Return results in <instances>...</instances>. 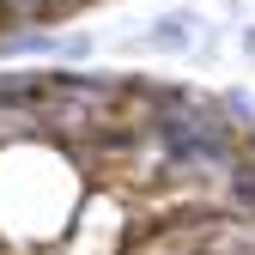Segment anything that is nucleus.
Wrapping results in <instances>:
<instances>
[{"label":"nucleus","mask_w":255,"mask_h":255,"mask_svg":"<svg viewBox=\"0 0 255 255\" xmlns=\"http://www.w3.org/2000/svg\"><path fill=\"white\" fill-rule=\"evenodd\" d=\"M85 170L43 134L0 146V249L6 255H49L73 231L85 201Z\"/></svg>","instance_id":"f257e3e1"},{"label":"nucleus","mask_w":255,"mask_h":255,"mask_svg":"<svg viewBox=\"0 0 255 255\" xmlns=\"http://www.w3.org/2000/svg\"><path fill=\"white\" fill-rule=\"evenodd\" d=\"M195 37H201V12L195 6H170L146 30L122 37V49H134V55H195Z\"/></svg>","instance_id":"f03ea898"},{"label":"nucleus","mask_w":255,"mask_h":255,"mask_svg":"<svg viewBox=\"0 0 255 255\" xmlns=\"http://www.w3.org/2000/svg\"><path fill=\"white\" fill-rule=\"evenodd\" d=\"M219 104H225V116L243 128V134H255V91H249V85H231V91H219Z\"/></svg>","instance_id":"7ed1b4c3"},{"label":"nucleus","mask_w":255,"mask_h":255,"mask_svg":"<svg viewBox=\"0 0 255 255\" xmlns=\"http://www.w3.org/2000/svg\"><path fill=\"white\" fill-rule=\"evenodd\" d=\"M237 43H243V55L255 61V24H243V37H237Z\"/></svg>","instance_id":"20e7f679"}]
</instances>
